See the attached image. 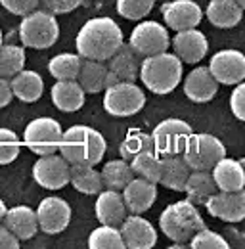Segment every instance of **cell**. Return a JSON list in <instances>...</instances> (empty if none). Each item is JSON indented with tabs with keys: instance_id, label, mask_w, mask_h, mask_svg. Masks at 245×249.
I'll return each instance as SVG.
<instances>
[{
	"instance_id": "obj_1",
	"label": "cell",
	"mask_w": 245,
	"mask_h": 249,
	"mask_svg": "<svg viewBox=\"0 0 245 249\" xmlns=\"http://www.w3.org/2000/svg\"><path fill=\"white\" fill-rule=\"evenodd\" d=\"M122 40H124L122 31L117 25V21L111 18L100 16L85 21V25L77 33L75 46L81 58L107 62L117 52Z\"/></svg>"
},
{
	"instance_id": "obj_2",
	"label": "cell",
	"mask_w": 245,
	"mask_h": 249,
	"mask_svg": "<svg viewBox=\"0 0 245 249\" xmlns=\"http://www.w3.org/2000/svg\"><path fill=\"white\" fill-rule=\"evenodd\" d=\"M107 142L104 134L88 124H73L61 134V142L58 152L69 165L75 163H87V165H98L105 156Z\"/></svg>"
},
{
	"instance_id": "obj_3",
	"label": "cell",
	"mask_w": 245,
	"mask_h": 249,
	"mask_svg": "<svg viewBox=\"0 0 245 249\" xmlns=\"http://www.w3.org/2000/svg\"><path fill=\"white\" fill-rule=\"evenodd\" d=\"M138 77L150 92L165 96L173 92L176 87H180L184 77V63L175 52L171 54L169 50L146 56L140 62Z\"/></svg>"
},
{
	"instance_id": "obj_4",
	"label": "cell",
	"mask_w": 245,
	"mask_h": 249,
	"mask_svg": "<svg viewBox=\"0 0 245 249\" xmlns=\"http://www.w3.org/2000/svg\"><path fill=\"white\" fill-rule=\"evenodd\" d=\"M203 226L205 220L201 217L197 205H193L190 199H180L167 205L159 215L161 232L176 244H188L190 238Z\"/></svg>"
},
{
	"instance_id": "obj_5",
	"label": "cell",
	"mask_w": 245,
	"mask_h": 249,
	"mask_svg": "<svg viewBox=\"0 0 245 249\" xmlns=\"http://www.w3.org/2000/svg\"><path fill=\"white\" fill-rule=\"evenodd\" d=\"M19 40L23 46L44 50L58 42L60 38V23L54 14L46 10H33L23 16L19 23Z\"/></svg>"
},
{
	"instance_id": "obj_6",
	"label": "cell",
	"mask_w": 245,
	"mask_h": 249,
	"mask_svg": "<svg viewBox=\"0 0 245 249\" xmlns=\"http://www.w3.org/2000/svg\"><path fill=\"white\" fill-rule=\"evenodd\" d=\"M102 106L111 117H132L144 109L146 94L132 81H117L105 87Z\"/></svg>"
},
{
	"instance_id": "obj_7",
	"label": "cell",
	"mask_w": 245,
	"mask_h": 249,
	"mask_svg": "<svg viewBox=\"0 0 245 249\" xmlns=\"http://www.w3.org/2000/svg\"><path fill=\"white\" fill-rule=\"evenodd\" d=\"M224 156V144L209 132H192L182 150L184 161L192 171H211L214 163Z\"/></svg>"
},
{
	"instance_id": "obj_8",
	"label": "cell",
	"mask_w": 245,
	"mask_h": 249,
	"mask_svg": "<svg viewBox=\"0 0 245 249\" xmlns=\"http://www.w3.org/2000/svg\"><path fill=\"white\" fill-rule=\"evenodd\" d=\"M63 128L52 117H36L25 124L23 144L36 156L56 154L60 148Z\"/></svg>"
},
{
	"instance_id": "obj_9",
	"label": "cell",
	"mask_w": 245,
	"mask_h": 249,
	"mask_svg": "<svg viewBox=\"0 0 245 249\" xmlns=\"http://www.w3.org/2000/svg\"><path fill=\"white\" fill-rule=\"evenodd\" d=\"M193 132L192 124L186 123L184 119L178 117H169L163 119L161 123H157L153 126L152 142L153 150L159 156H175V154H182L184 146L188 136Z\"/></svg>"
},
{
	"instance_id": "obj_10",
	"label": "cell",
	"mask_w": 245,
	"mask_h": 249,
	"mask_svg": "<svg viewBox=\"0 0 245 249\" xmlns=\"http://www.w3.org/2000/svg\"><path fill=\"white\" fill-rule=\"evenodd\" d=\"M140 58L153 56L159 52H167L171 46L169 29L159 21H138V25L130 31L126 42Z\"/></svg>"
},
{
	"instance_id": "obj_11",
	"label": "cell",
	"mask_w": 245,
	"mask_h": 249,
	"mask_svg": "<svg viewBox=\"0 0 245 249\" xmlns=\"http://www.w3.org/2000/svg\"><path fill=\"white\" fill-rule=\"evenodd\" d=\"M207 67L218 85L234 87L245 81V54L242 50H234V48L218 50L211 56Z\"/></svg>"
},
{
	"instance_id": "obj_12",
	"label": "cell",
	"mask_w": 245,
	"mask_h": 249,
	"mask_svg": "<svg viewBox=\"0 0 245 249\" xmlns=\"http://www.w3.org/2000/svg\"><path fill=\"white\" fill-rule=\"evenodd\" d=\"M33 178L44 190H61L69 184V163L58 152L38 156L33 165Z\"/></svg>"
},
{
	"instance_id": "obj_13",
	"label": "cell",
	"mask_w": 245,
	"mask_h": 249,
	"mask_svg": "<svg viewBox=\"0 0 245 249\" xmlns=\"http://www.w3.org/2000/svg\"><path fill=\"white\" fill-rule=\"evenodd\" d=\"M213 218L222 222L238 224L245 220V188L238 192H220L216 190L203 205Z\"/></svg>"
},
{
	"instance_id": "obj_14",
	"label": "cell",
	"mask_w": 245,
	"mask_h": 249,
	"mask_svg": "<svg viewBox=\"0 0 245 249\" xmlns=\"http://www.w3.org/2000/svg\"><path fill=\"white\" fill-rule=\"evenodd\" d=\"M35 211L38 220V230L50 236L63 232L71 222V205L58 196L44 197Z\"/></svg>"
},
{
	"instance_id": "obj_15",
	"label": "cell",
	"mask_w": 245,
	"mask_h": 249,
	"mask_svg": "<svg viewBox=\"0 0 245 249\" xmlns=\"http://www.w3.org/2000/svg\"><path fill=\"white\" fill-rule=\"evenodd\" d=\"M161 16L167 29H193L203 19V10L195 0H171L161 6Z\"/></svg>"
},
{
	"instance_id": "obj_16",
	"label": "cell",
	"mask_w": 245,
	"mask_h": 249,
	"mask_svg": "<svg viewBox=\"0 0 245 249\" xmlns=\"http://www.w3.org/2000/svg\"><path fill=\"white\" fill-rule=\"evenodd\" d=\"M124 248L130 249H152L157 246V230L142 215L128 213L119 224Z\"/></svg>"
},
{
	"instance_id": "obj_17",
	"label": "cell",
	"mask_w": 245,
	"mask_h": 249,
	"mask_svg": "<svg viewBox=\"0 0 245 249\" xmlns=\"http://www.w3.org/2000/svg\"><path fill=\"white\" fill-rule=\"evenodd\" d=\"M171 46L180 62L190 65L199 63L209 52V40L197 27L176 31V35L171 38Z\"/></svg>"
},
{
	"instance_id": "obj_18",
	"label": "cell",
	"mask_w": 245,
	"mask_h": 249,
	"mask_svg": "<svg viewBox=\"0 0 245 249\" xmlns=\"http://www.w3.org/2000/svg\"><path fill=\"white\" fill-rule=\"evenodd\" d=\"M184 96L193 104H207L218 92V83L214 81L209 67L197 65L184 77Z\"/></svg>"
},
{
	"instance_id": "obj_19",
	"label": "cell",
	"mask_w": 245,
	"mask_h": 249,
	"mask_svg": "<svg viewBox=\"0 0 245 249\" xmlns=\"http://www.w3.org/2000/svg\"><path fill=\"white\" fill-rule=\"evenodd\" d=\"M121 196L128 213L142 215L152 209L153 203L157 201V184L140 177H132L128 184L121 190Z\"/></svg>"
},
{
	"instance_id": "obj_20",
	"label": "cell",
	"mask_w": 245,
	"mask_h": 249,
	"mask_svg": "<svg viewBox=\"0 0 245 249\" xmlns=\"http://www.w3.org/2000/svg\"><path fill=\"white\" fill-rule=\"evenodd\" d=\"M94 213L100 224H111V226H119L124 217L128 215L126 205L122 201L121 192L117 190H107L104 188L94 203Z\"/></svg>"
},
{
	"instance_id": "obj_21",
	"label": "cell",
	"mask_w": 245,
	"mask_h": 249,
	"mask_svg": "<svg viewBox=\"0 0 245 249\" xmlns=\"http://www.w3.org/2000/svg\"><path fill=\"white\" fill-rule=\"evenodd\" d=\"M211 175H213L216 190L220 192H238L245 188V171L240 159L224 156L213 165Z\"/></svg>"
},
{
	"instance_id": "obj_22",
	"label": "cell",
	"mask_w": 245,
	"mask_h": 249,
	"mask_svg": "<svg viewBox=\"0 0 245 249\" xmlns=\"http://www.w3.org/2000/svg\"><path fill=\"white\" fill-rule=\"evenodd\" d=\"M6 228L21 242V240H31L38 232V220H36V211L31 209L29 205H16L12 209H6V215L2 218Z\"/></svg>"
},
{
	"instance_id": "obj_23",
	"label": "cell",
	"mask_w": 245,
	"mask_h": 249,
	"mask_svg": "<svg viewBox=\"0 0 245 249\" xmlns=\"http://www.w3.org/2000/svg\"><path fill=\"white\" fill-rule=\"evenodd\" d=\"M203 16L216 29H232L240 25L244 18V10L236 0H209Z\"/></svg>"
},
{
	"instance_id": "obj_24",
	"label": "cell",
	"mask_w": 245,
	"mask_h": 249,
	"mask_svg": "<svg viewBox=\"0 0 245 249\" xmlns=\"http://www.w3.org/2000/svg\"><path fill=\"white\" fill-rule=\"evenodd\" d=\"M140 56L122 42L117 48V52L107 60V69L117 81H136L140 73Z\"/></svg>"
},
{
	"instance_id": "obj_25",
	"label": "cell",
	"mask_w": 245,
	"mask_h": 249,
	"mask_svg": "<svg viewBox=\"0 0 245 249\" xmlns=\"http://www.w3.org/2000/svg\"><path fill=\"white\" fill-rule=\"evenodd\" d=\"M190 171L192 169L186 165L182 154L161 156V171H159V182L157 184L169 188V190H175V192H182Z\"/></svg>"
},
{
	"instance_id": "obj_26",
	"label": "cell",
	"mask_w": 245,
	"mask_h": 249,
	"mask_svg": "<svg viewBox=\"0 0 245 249\" xmlns=\"http://www.w3.org/2000/svg\"><path fill=\"white\" fill-rule=\"evenodd\" d=\"M50 96H52L54 106L60 111L73 113V111H79L85 106L87 92L83 90V87L77 81H56V85L52 87Z\"/></svg>"
},
{
	"instance_id": "obj_27",
	"label": "cell",
	"mask_w": 245,
	"mask_h": 249,
	"mask_svg": "<svg viewBox=\"0 0 245 249\" xmlns=\"http://www.w3.org/2000/svg\"><path fill=\"white\" fill-rule=\"evenodd\" d=\"M10 85H12L14 98H18L23 104L38 102L42 92H44V81H42V77L36 71L21 69L19 73H16L10 79Z\"/></svg>"
},
{
	"instance_id": "obj_28",
	"label": "cell",
	"mask_w": 245,
	"mask_h": 249,
	"mask_svg": "<svg viewBox=\"0 0 245 249\" xmlns=\"http://www.w3.org/2000/svg\"><path fill=\"white\" fill-rule=\"evenodd\" d=\"M107 77H109V69L104 62L98 60H87L83 58L79 75H77V83L83 87V90L87 94H100L105 90L107 87Z\"/></svg>"
},
{
	"instance_id": "obj_29",
	"label": "cell",
	"mask_w": 245,
	"mask_h": 249,
	"mask_svg": "<svg viewBox=\"0 0 245 249\" xmlns=\"http://www.w3.org/2000/svg\"><path fill=\"white\" fill-rule=\"evenodd\" d=\"M69 184H73L77 192L85 196H98L104 190L100 171H96L94 165H87V163L69 165Z\"/></svg>"
},
{
	"instance_id": "obj_30",
	"label": "cell",
	"mask_w": 245,
	"mask_h": 249,
	"mask_svg": "<svg viewBox=\"0 0 245 249\" xmlns=\"http://www.w3.org/2000/svg\"><path fill=\"white\" fill-rule=\"evenodd\" d=\"M182 192L186 194V199H190L193 205H205V201L216 192L211 171H190Z\"/></svg>"
},
{
	"instance_id": "obj_31",
	"label": "cell",
	"mask_w": 245,
	"mask_h": 249,
	"mask_svg": "<svg viewBox=\"0 0 245 249\" xmlns=\"http://www.w3.org/2000/svg\"><path fill=\"white\" fill-rule=\"evenodd\" d=\"M100 177H102V184L107 190H117L121 192L122 188L128 184V180L134 177L128 161L124 159H111L107 163H104L102 171H100Z\"/></svg>"
},
{
	"instance_id": "obj_32",
	"label": "cell",
	"mask_w": 245,
	"mask_h": 249,
	"mask_svg": "<svg viewBox=\"0 0 245 249\" xmlns=\"http://www.w3.org/2000/svg\"><path fill=\"white\" fill-rule=\"evenodd\" d=\"M83 58L73 52H61L48 62V71L56 81H77Z\"/></svg>"
},
{
	"instance_id": "obj_33",
	"label": "cell",
	"mask_w": 245,
	"mask_h": 249,
	"mask_svg": "<svg viewBox=\"0 0 245 249\" xmlns=\"http://www.w3.org/2000/svg\"><path fill=\"white\" fill-rule=\"evenodd\" d=\"M134 177H140V178H146L150 182H159V171H161V156L150 150V152H142L138 156H134L128 161Z\"/></svg>"
},
{
	"instance_id": "obj_34",
	"label": "cell",
	"mask_w": 245,
	"mask_h": 249,
	"mask_svg": "<svg viewBox=\"0 0 245 249\" xmlns=\"http://www.w3.org/2000/svg\"><path fill=\"white\" fill-rule=\"evenodd\" d=\"M25 48L18 44H2L0 46V77L12 79L25 67Z\"/></svg>"
},
{
	"instance_id": "obj_35",
	"label": "cell",
	"mask_w": 245,
	"mask_h": 249,
	"mask_svg": "<svg viewBox=\"0 0 245 249\" xmlns=\"http://www.w3.org/2000/svg\"><path fill=\"white\" fill-rule=\"evenodd\" d=\"M150 150H153L152 134L144 132L140 128H130L119 146V156L124 161H130L134 156H138L142 152H150Z\"/></svg>"
},
{
	"instance_id": "obj_36",
	"label": "cell",
	"mask_w": 245,
	"mask_h": 249,
	"mask_svg": "<svg viewBox=\"0 0 245 249\" xmlns=\"http://www.w3.org/2000/svg\"><path fill=\"white\" fill-rule=\"evenodd\" d=\"M88 248L90 249H124L121 230L119 226L111 224H100L94 228L88 236Z\"/></svg>"
},
{
	"instance_id": "obj_37",
	"label": "cell",
	"mask_w": 245,
	"mask_h": 249,
	"mask_svg": "<svg viewBox=\"0 0 245 249\" xmlns=\"http://www.w3.org/2000/svg\"><path fill=\"white\" fill-rule=\"evenodd\" d=\"M153 6H155V0H117L115 2L117 14L130 21L144 19L153 10Z\"/></svg>"
},
{
	"instance_id": "obj_38",
	"label": "cell",
	"mask_w": 245,
	"mask_h": 249,
	"mask_svg": "<svg viewBox=\"0 0 245 249\" xmlns=\"http://www.w3.org/2000/svg\"><path fill=\"white\" fill-rule=\"evenodd\" d=\"M188 246L192 249H228L230 248L228 240H226L222 234H218V232H214V230H209L207 226H203L201 230H197V232L190 238Z\"/></svg>"
},
{
	"instance_id": "obj_39",
	"label": "cell",
	"mask_w": 245,
	"mask_h": 249,
	"mask_svg": "<svg viewBox=\"0 0 245 249\" xmlns=\"http://www.w3.org/2000/svg\"><path fill=\"white\" fill-rule=\"evenodd\" d=\"M21 150V142L18 134L10 128L0 126V165H10L14 163Z\"/></svg>"
},
{
	"instance_id": "obj_40",
	"label": "cell",
	"mask_w": 245,
	"mask_h": 249,
	"mask_svg": "<svg viewBox=\"0 0 245 249\" xmlns=\"http://www.w3.org/2000/svg\"><path fill=\"white\" fill-rule=\"evenodd\" d=\"M230 111L238 121L245 123V81L234 85L230 92Z\"/></svg>"
},
{
	"instance_id": "obj_41",
	"label": "cell",
	"mask_w": 245,
	"mask_h": 249,
	"mask_svg": "<svg viewBox=\"0 0 245 249\" xmlns=\"http://www.w3.org/2000/svg\"><path fill=\"white\" fill-rule=\"evenodd\" d=\"M42 8L54 16H60V14H69L73 10H77L83 0H40Z\"/></svg>"
},
{
	"instance_id": "obj_42",
	"label": "cell",
	"mask_w": 245,
	"mask_h": 249,
	"mask_svg": "<svg viewBox=\"0 0 245 249\" xmlns=\"http://www.w3.org/2000/svg\"><path fill=\"white\" fill-rule=\"evenodd\" d=\"M0 4L10 14H16V16H21L23 18L25 14H29V12L38 8L40 0H0Z\"/></svg>"
},
{
	"instance_id": "obj_43",
	"label": "cell",
	"mask_w": 245,
	"mask_h": 249,
	"mask_svg": "<svg viewBox=\"0 0 245 249\" xmlns=\"http://www.w3.org/2000/svg\"><path fill=\"white\" fill-rule=\"evenodd\" d=\"M19 248V240L6 228V224H0V249H18Z\"/></svg>"
},
{
	"instance_id": "obj_44",
	"label": "cell",
	"mask_w": 245,
	"mask_h": 249,
	"mask_svg": "<svg viewBox=\"0 0 245 249\" xmlns=\"http://www.w3.org/2000/svg\"><path fill=\"white\" fill-rule=\"evenodd\" d=\"M12 100H14V92H12L10 79L0 77V107H6Z\"/></svg>"
},
{
	"instance_id": "obj_45",
	"label": "cell",
	"mask_w": 245,
	"mask_h": 249,
	"mask_svg": "<svg viewBox=\"0 0 245 249\" xmlns=\"http://www.w3.org/2000/svg\"><path fill=\"white\" fill-rule=\"evenodd\" d=\"M6 209H8V207H6V203L0 199V222H2V218H4V215H6Z\"/></svg>"
},
{
	"instance_id": "obj_46",
	"label": "cell",
	"mask_w": 245,
	"mask_h": 249,
	"mask_svg": "<svg viewBox=\"0 0 245 249\" xmlns=\"http://www.w3.org/2000/svg\"><path fill=\"white\" fill-rule=\"evenodd\" d=\"M236 2H238V4L242 6V10H244V12H245V0H236Z\"/></svg>"
},
{
	"instance_id": "obj_47",
	"label": "cell",
	"mask_w": 245,
	"mask_h": 249,
	"mask_svg": "<svg viewBox=\"0 0 245 249\" xmlns=\"http://www.w3.org/2000/svg\"><path fill=\"white\" fill-rule=\"evenodd\" d=\"M240 163H242V167H244V171H245V157H242V159H240Z\"/></svg>"
},
{
	"instance_id": "obj_48",
	"label": "cell",
	"mask_w": 245,
	"mask_h": 249,
	"mask_svg": "<svg viewBox=\"0 0 245 249\" xmlns=\"http://www.w3.org/2000/svg\"><path fill=\"white\" fill-rule=\"evenodd\" d=\"M2 38H4V35H2V29H0V46H2Z\"/></svg>"
}]
</instances>
